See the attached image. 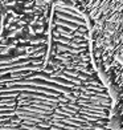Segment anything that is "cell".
I'll return each mask as SVG.
<instances>
[{"label":"cell","mask_w":123,"mask_h":130,"mask_svg":"<svg viewBox=\"0 0 123 130\" xmlns=\"http://www.w3.org/2000/svg\"><path fill=\"white\" fill-rule=\"evenodd\" d=\"M85 16L95 68L113 98L123 105V0H60Z\"/></svg>","instance_id":"obj_1"}]
</instances>
